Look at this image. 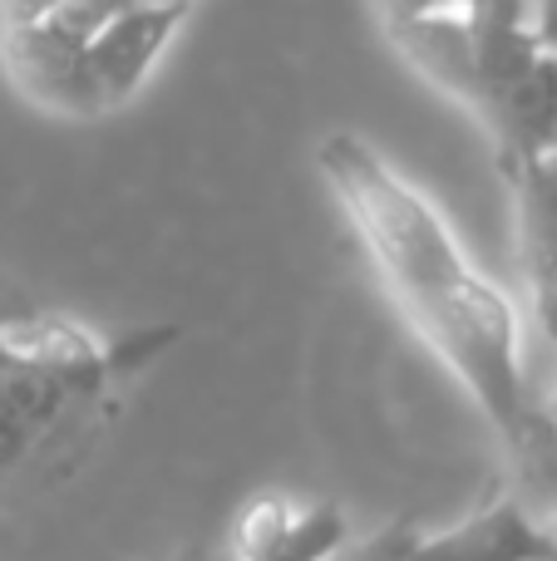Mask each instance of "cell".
Returning a JSON list of instances; mask_svg holds the SVG:
<instances>
[{
  "mask_svg": "<svg viewBox=\"0 0 557 561\" xmlns=\"http://www.w3.org/2000/svg\"><path fill=\"white\" fill-rule=\"evenodd\" d=\"M316 168L390 296L459 375L523 473L543 444V404L528 389L513 300L474 272L430 197L405 183L361 134H331L316 148Z\"/></svg>",
  "mask_w": 557,
  "mask_h": 561,
  "instance_id": "6da1fadb",
  "label": "cell"
},
{
  "mask_svg": "<svg viewBox=\"0 0 557 561\" xmlns=\"http://www.w3.org/2000/svg\"><path fill=\"white\" fill-rule=\"evenodd\" d=\"M187 10V0L45 10L20 25H0V59L39 108L109 114L138 94Z\"/></svg>",
  "mask_w": 557,
  "mask_h": 561,
  "instance_id": "7a4b0ae2",
  "label": "cell"
},
{
  "mask_svg": "<svg viewBox=\"0 0 557 561\" xmlns=\"http://www.w3.org/2000/svg\"><path fill=\"white\" fill-rule=\"evenodd\" d=\"M390 45L479 118H489L543 59L533 30L509 20H434L395 30Z\"/></svg>",
  "mask_w": 557,
  "mask_h": 561,
  "instance_id": "3957f363",
  "label": "cell"
},
{
  "mask_svg": "<svg viewBox=\"0 0 557 561\" xmlns=\"http://www.w3.org/2000/svg\"><path fill=\"white\" fill-rule=\"evenodd\" d=\"M0 369L45 379L65 399H89L109 385V355L89 330L49 310L0 316Z\"/></svg>",
  "mask_w": 557,
  "mask_h": 561,
  "instance_id": "277c9868",
  "label": "cell"
},
{
  "mask_svg": "<svg viewBox=\"0 0 557 561\" xmlns=\"http://www.w3.org/2000/svg\"><path fill=\"white\" fill-rule=\"evenodd\" d=\"M410 561H557V533L523 493H493L444 533H420Z\"/></svg>",
  "mask_w": 557,
  "mask_h": 561,
  "instance_id": "5b68a950",
  "label": "cell"
},
{
  "mask_svg": "<svg viewBox=\"0 0 557 561\" xmlns=\"http://www.w3.org/2000/svg\"><path fill=\"white\" fill-rule=\"evenodd\" d=\"M351 542L345 513L336 503H296L266 493L242 507L227 561H336Z\"/></svg>",
  "mask_w": 557,
  "mask_h": 561,
  "instance_id": "8992f818",
  "label": "cell"
},
{
  "mask_svg": "<svg viewBox=\"0 0 557 561\" xmlns=\"http://www.w3.org/2000/svg\"><path fill=\"white\" fill-rule=\"evenodd\" d=\"M513 222H519V266L538 330L557 350V168L548 158L509 168Z\"/></svg>",
  "mask_w": 557,
  "mask_h": 561,
  "instance_id": "52a82bcc",
  "label": "cell"
},
{
  "mask_svg": "<svg viewBox=\"0 0 557 561\" xmlns=\"http://www.w3.org/2000/svg\"><path fill=\"white\" fill-rule=\"evenodd\" d=\"M385 35L410 25H434V20H509L528 25L533 0H375Z\"/></svg>",
  "mask_w": 557,
  "mask_h": 561,
  "instance_id": "ba28073f",
  "label": "cell"
},
{
  "mask_svg": "<svg viewBox=\"0 0 557 561\" xmlns=\"http://www.w3.org/2000/svg\"><path fill=\"white\" fill-rule=\"evenodd\" d=\"M414 537H420V527H410V523H390L385 533H375L371 542H361L355 552H341L336 561H410Z\"/></svg>",
  "mask_w": 557,
  "mask_h": 561,
  "instance_id": "9c48e42d",
  "label": "cell"
},
{
  "mask_svg": "<svg viewBox=\"0 0 557 561\" xmlns=\"http://www.w3.org/2000/svg\"><path fill=\"white\" fill-rule=\"evenodd\" d=\"M65 5H128V0H0V25H20V20H35L45 10H65Z\"/></svg>",
  "mask_w": 557,
  "mask_h": 561,
  "instance_id": "30bf717a",
  "label": "cell"
},
{
  "mask_svg": "<svg viewBox=\"0 0 557 561\" xmlns=\"http://www.w3.org/2000/svg\"><path fill=\"white\" fill-rule=\"evenodd\" d=\"M528 30H533V39H538L543 55H557V0H533Z\"/></svg>",
  "mask_w": 557,
  "mask_h": 561,
  "instance_id": "8fae6325",
  "label": "cell"
},
{
  "mask_svg": "<svg viewBox=\"0 0 557 561\" xmlns=\"http://www.w3.org/2000/svg\"><path fill=\"white\" fill-rule=\"evenodd\" d=\"M548 163H553V168H557V144H553V153H548Z\"/></svg>",
  "mask_w": 557,
  "mask_h": 561,
  "instance_id": "7c38bea8",
  "label": "cell"
}]
</instances>
